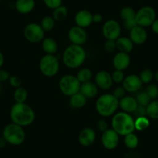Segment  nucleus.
<instances>
[{
  "label": "nucleus",
  "mask_w": 158,
  "mask_h": 158,
  "mask_svg": "<svg viewBox=\"0 0 158 158\" xmlns=\"http://www.w3.org/2000/svg\"><path fill=\"white\" fill-rule=\"evenodd\" d=\"M10 115L12 123L22 127L31 125L36 117L34 110L26 102L15 103L10 109Z\"/></svg>",
  "instance_id": "obj_1"
},
{
  "label": "nucleus",
  "mask_w": 158,
  "mask_h": 158,
  "mask_svg": "<svg viewBox=\"0 0 158 158\" xmlns=\"http://www.w3.org/2000/svg\"><path fill=\"white\" fill-rule=\"evenodd\" d=\"M86 59V51L82 46L71 44L64 51L62 61L67 68L70 69L78 68L85 63Z\"/></svg>",
  "instance_id": "obj_2"
},
{
  "label": "nucleus",
  "mask_w": 158,
  "mask_h": 158,
  "mask_svg": "<svg viewBox=\"0 0 158 158\" xmlns=\"http://www.w3.org/2000/svg\"><path fill=\"white\" fill-rule=\"evenodd\" d=\"M112 129L119 136H126L135 131V118L125 112H115L112 118Z\"/></svg>",
  "instance_id": "obj_3"
},
{
  "label": "nucleus",
  "mask_w": 158,
  "mask_h": 158,
  "mask_svg": "<svg viewBox=\"0 0 158 158\" xmlns=\"http://www.w3.org/2000/svg\"><path fill=\"white\" fill-rule=\"evenodd\" d=\"M118 108V99L112 94L106 93L100 95L95 102V109L101 116L113 115Z\"/></svg>",
  "instance_id": "obj_4"
},
{
  "label": "nucleus",
  "mask_w": 158,
  "mask_h": 158,
  "mask_svg": "<svg viewBox=\"0 0 158 158\" xmlns=\"http://www.w3.org/2000/svg\"><path fill=\"white\" fill-rule=\"evenodd\" d=\"M2 137L6 139L7 143L10 145L19 146L25 141V130L23 127L11 123L4 127Z\"/></svg>",
  "instance_id": "obj_5"
},
{
  "label": "nucleus",
  "mask_w": 158,
  "mask_h": 158,
  "mask_svg": "<svg viewBox=\"0 0 158 158\" xmlns=\"http://www.w3.org/2000/svg\"><path fill=\"white\" fill-rule=\"evenodd\" d=\"M39 69L43 75L52 77L57 75L60 70V62L54 54H45L39 62Z\"/></svg>",
  "instance_id": "obj_6"
},
{
  "label": "nucleus",
  "mask_w": 158,
  "mask_h": 158,
  "mask_svg": "<svg viewBox=\"0 0 158 158\" xmlns=\"http://www.w3.org/2000/svg\"><path fill=\"white\" fill-rule=\"evenodd\" d=\"M59 89L62 94L68 97L80 91L81 82L77 77L72 74H65L59 81Z\"/></svg>",
  "instance_id": "obj_7"
},
{
  "label": "nucleus",
  "mask_w": 158,
  "mask_h": 158,
  "mask_svg": "<svg viewBox=\"0 0 158 158\" xmlns=\"http://www.w3.org/2000/svg\"><path fill=\"white\" fill-rule=\"evenodd\" d=\"M23 36L30 43L37 44L42 42V40L44 39L45 32L40 24L36 23H30L24 27Z\"/></svg>",
  "instance_id": "obj_8"
},
{
  "label": "nucleus",
  "mask_w": 158,
  "mask_h": 158,
  "mask_svg": "<svg viewBox=\"0 0 158 158\" xmlns=\"http://www.w3.org/2000/svg\"><path fill=\"white\" fill-rule=\"evenodd\" d=\"M156 19V12L151 6H143L136 12L135 20L139 27H151L152 23Z\"/></svg>",
  "instance_id": "obj_9"
},
{
  "label": "nucleus",
  "mask_w": 158,
  "mask_h": 158,
  "mask_svg": "<svg viewBox=\"0 0 158 158\" xmlns=\"http://www.w3.org/2000/svg\"><path fill=\"white\" fill-rule=\"evenodd\" d=\"M102 33L106 40H116L122 34V27L119 23L115 19H109L104 23Z\"/></svg>",
  "instance_id": "obj_10"
},
{
  "label": "nucleus",
  "mask_w": 158,
  "mask_h": 158,
  "mask_svg": "<svg viewBox=\"0 0 158 158\" xmlns=\"http://www.w3.org/2000/svg\"><path fill=\"white\" fill-rule=\"evenodd\" d=\"M68 36L71 44L80 45V46L85 44L88 39V34L87 32L85 31V29L76 25L73 26L69 29Z\"/></svg>",
  "instance_id": "obj_11"
},
{
  "label": "nucleus",
  "mask_w": 158,
  "mask_h": 158,
  "mask_svg": "<svg viewBox=\"0 0 158 158\" xmlns=\"http://www.w3.org/2000/svg\"><path fill=\"white\" fill-rule=\"evenodd\" d=\"M101 142L105 149L112 150L119 143V135L112 129H108L102 134Z\"/></svg>",
  "instance_id": "obj_12"
},
{
  "label": "nucleus",
  "mask_w": 158,
  "mask_h": 158,
  "mask_svg": "<svg viewBox=\"0 0 158 158\" xmlns=\"http://www.w3.org/2000/svg\"><path fill=\"white\" fill-rule=\"evenodd\" d=\"M122 84V86L126 92L129 93H135L139 92L142 89L143 85L139 76L136 74H129L128 76L125 77Z\"/></svg>",
  "instance_id": "obj_13"
},
{
  "label": "nucleus",
  "mask_w": 158,
  "mask_h": 158,
  "mask_svg": "<svg viewBox=\"0 0 158 158\" xmlns=\"http://www.w3.org/2000/svg\"><path fill=\"white\" fill-rule=\"evenodd\" d=\"M95 83L98 89L104 91H108L112 87L113 81L112 75L107 71H99L95 76Z\"/></svg>",
  "instance_id": "obj_14"
},
{
  "label": "nucleus",
  "mask_w": 158,
  "mask_h": 158,
  "mask_svg": "<svg viewBox=\"0 0 158 158\" xmlns=\"http://www.w3.org/2000/svg\"><path fill=\"white\" fill-rule=\"evenodd\" d=\"M96 133L91 127H85L80 131L78 135V142L82 147H89L95 143Z\"/></svg>",
  "instance_id": "obj_15"
},
{
  "label": "nucleus",
  "mask_w": 158,
  "mask_h": 158,
  "mask_svg": "<svg viewBox=\"0 0 158 158\" xmlns=\"http://www.w3.org/2000/svg\"><path fill=\"white\" fill-rule=\"evenodd\" d=\"M92 16H93V14L90 11H89V10H80L74 16V23H75V25L84 29L90 27L93 23Z\"/></svg>",
  "instance_id": "obj_16"
},
{
  "label": "nucleus",
  "mask_w": 158,
  "mask_h": 158,
  "mask_svg": "<svg viewBox=\"0 0 158 158\" xmlns=\"http://www.w3.org/2000/svg\"><path fill=\"white\" fill-rule=\"evenodd\" d=\"M147 32L144 27L136 26L131 30H130V36L134 45H142L147 41Z\"/></svg>",
  "instance_id": "obj_17"
},
{
  "label": "nucleus",
  "mask_w": 158,
  "mask_h": 158,
  "mask_svg": "<svg viewBox=\"0 0 158 158\" xmlns=\"http://www.w3.org/2000/svg\"><path fill=\"white\" fill-rule=\"evenodd\" d=\"M131 62L129 54L123 52H118L115 54L112 58V65L115 70H119V71H125L126 69L129 68Z\"/></svg>",
  "instance_id": "obj_18"
},
{
  "label": "nucleus",
  "mask_w": 158,
  "mask_h": 158,
  "mask_svg": "<svg viewBox=\"0 0 158 158\" xmlns=\"http://www.w3.org/2000/svg\"><path fill=\"white\" fill-rule=\"evenodd\" d=\"M138 104L136 98L131 95H125L123 98L118 100V107L123 110V112L127 113H133L137 108Z\"/></svg>",
  "instance_id": "obj_19"
},
{
  "label": "nucleus",
  "mask_w": 158,
  "mask_h": 158,
  "mask_svg": "<svg viewBox=\"0 0 158 158\" xmlns=\"http://www.w3.org/2000/svg\"><path fill=\"white\" fill-rule=\"evenodd\" d=\"M87 99L89 98H94L97 96L98 93V88L95 85V82L92 81H88V82L81 83L80 91Z\"/></svg>",
  "instance_id": "obj_20"
},
{
  "label": "nucleus",
  "mask_w": 158,
  "mask_h": 158,
  "mask_svg": "<svg viewBox=\"0 0 158 158\" xmlns=\"http://www.w3.org/2000/svg\"><path fill=\"white\" fill-rule=\"evenodd\" d=\"M35 6V0H16L15 2V9L20 14H28L31 13Z\"/></svg>",
  "instance_id": "obj_21"
},
{
  "label": "nucleus",
  "mask_w": 158,
  "mask_h": 158,
  "mask_svg": "<svg viewBox=\"0 0 158 158\" xmlns=\"http://www.w3.org/2000/svg\"><path fill=\"white\" fill-rule=\"evenodd\" d=\"M116 49L118 52L130 54L134 48V44L133 43L130 37L127 36H120L115 40Z\"/></svg>",
  "instance_id": "obj_22"
},
{
  "label": "nucleus",
  "mask_w": 158,
  "mask_h": 158,
  "mask_svg": "<svg viewBox=\"0 0 158 158\" xmlns=\"http://www.w3.org/2000/svg\"><path fill=\"white\" fill-rule=\"evenodd\" d=\"M87 103V98L80 92L71 95L69 99V104L73 109H81Z\"/></svg>",
  "instance_id": "obj_23"
},
{
  "label": "nucleus",
  "mask_w": 158,
  "mask_h": 158,
  "mask_svg": "<svg viewBox=\"0 0 158 158\" xmlns=\"http://www.w3.org/2000/svg\"><path fill=\"white\" fill-rule=\"evenodd\" d=\"M57 44L54 39L51 37L44 38L42 40V49L46 54H55L57 51Z\"/></svg>",
  "instance_id": "obj_24"
},
{
  "label": "nucleus",
  "mask_w": 158,
  "mask_h": 158,
  "mask_svg": "<svg viewBox=\"0 0 158 158\" xmlns=\"http://www.w3.org/2000/svg\"><path fill=\"white\" fill-rule=\"evenodd\" d=\"M124 144L127 148L130 150L136 149L139 145V138L135 134L134 132L129 133L124 136Z\"/></svg>",
  "instance_id": "obj_25"
},
{
  "label": "nucleus",
  "mask_w": 158,
  "mask_h": 158,
  "mask_svg": "<svg viewBox=\"0 0 158 158\" xmlns=\"http://www.w3.org/2000/svg\"><path fill=\"white\" fill-rule=\"evenodd\" d=\"M78 81L81 83L90 81L92 77V71L89 68H82L79 70L76 75Z\"/></svg>",
  "instance_id": "obj_26"
},
{
  "label": "nucleus",
  "mask_w": 158,
  "mask_h": 158,
  "mask_svg": "<svg viewBox=\"0 0 158 158\" xmlns=\"http://www.w3.org/2000/svg\"><path fill=\"white\" fill-rule=\"evenodd\" d=\"M147 115L152 119H158V100H153L146 107Z\"/></svg>",
  "instance_id": "obj_27"
},
{
  "label": "nucleus",
  "mask_w": 158,
  "mask_h": 158,
  "mask_svg": "<svg viewBox=\"0 0 158 158\" xmlns=\"http://www.w3.org/2000/svg\"><path fill=\"white\" fill-rule=\"evenodd\" d=\"M28 97V92L27 89L23 87H19L15 89L14 93H13V98L15 102L17 103H24L26 102Z\"/></svg>",
  "instance_id": "obj_28"
},
{
  "label": "nucleus",
  "mask_w": 158,
  "mask_h": 158,
  "mask_svg": "<svg viewBox=\"0 0 158 158\" xmlns=\"http://www.w3.org/2000/svg\"><path fill=\"white\" fill-rule=\"evenodd\" d=\"M68 10L64 6H60L53 10L52 16L55 21H62L68 16Z\"/></svg>",
  "instance_id": "obj_29"
},
{
  "label": "nucleus",
  "mask_w": 158,
  "mask_h": 158,
  "mask_svg": "<svg viewBox=\"0 0 158 158\" xmlns=\"http://www.w3.org/2000/svg\"><path fill=\"white\" fill-rule=\"evenodd\" d=\"M55 22L53 16H46L41 19L40 25L41 26L44 32H51L55 27Z\"/></svg>",
  "instance_id": "obj_30"
},
{
  "label": "nucleus",
  "mask_w": 158,
  "mask_h": 158,
  "mask_svg": "<svg viewBox=\"0 0 158 158\" xmlns=\"http://www.w3.org/2000/svg\"><path fill=\"white\" fill-rule=\"evenodd\" d=\"M150 126V120L147 116L138 117L135 118V130L143 131Z\"/></svg>",
  "instance_id": "obj_31"
},
{
  "label": "nucleus",
  "mask_w": 158,
  "mask_h": 158,
  "mask_svg": "<svg viewBox=\"0 0 158 158\" xmlns=\"http://www.w3.org/2000/svg\"><path fill=\"white\" fill-rule=\"evenodd\" d=\"M120 15L121 19L123 21H127L130 20V19H135V16H136V11L134 9L132 8L130 6H125L120 10Z\"/></svg>",
  "instance_id": "obj_32"
},
{
  "label": "nucleus",
  "mask_w": 158,
  "mask_h": 158,
  "mask_svg": "<svg viewBox=\"0 0 158 158\" xmlns=\"http://www.w3.org/2000/svg\"><path fill=\"white\" fill-rule=\"evenodd\" d=\"M139 77L143 84L148 85L153 81V77H154V74L150 69H144L141 71Z\"/></svg>",
  "instance_id": "obj_33"
},
{
  "label": "nucleus",
  "mask_w": 158,
  "mask_h": 158,
  "mask_svg": "<svg viewBox=\"0 0 158 158\" xmlns=\"http://www.w3.org/2000/svg\"><path fill=\"white\" fill-rule=\"evenodd\" d=\"M135 98H136V102H137V104L139 106H145V107H147L149 103L151 102L150 96L147 95V93L146 92H138Z\"/></svg>",
  "instance_id": "obj_34"
},
{
  "label": "nucleus",
  "mask_w": 158,
  "mask_h": 158,
  "mask_svg": "<svg viewBox=\"0 0 158 158\" xmlns=\"http://www.w3.org/2000/svg\"><path fill=\"white\" fill-rule=\"evenodd\" d=\"M145 92L150 96V99L155 100L158 97V86L155 84H148Z\"/></svg>",
  "instance_id": "obj_35"
},
{
  "label": "nucleus",
  "mask_w": 158,
  "mask_h": 158,
  "mask_svg": "<svg viewBox=\"0 0 158 158\" xmlns=\"http://www.w3.org/2000/svg\"><path fill=\"white\" fill-rule=\"evenodd\" d=\"M111 75H112L113 83H116V84H121V83H123L124 78H125V75H124L123 71H119V70L115 69L112 71Z\"/></svg>",
  "instance_id": "obj_36"
},
{
  "label": "nucleus",
  "mask_w": 158,
  "mask_h": 158,
  "mask_svg": "<svg viewBox=\"0 0 158 158\" xmlns=\"http://www.w3.org/2000/svg\"><path fill=\"white\" fill-rule=\"evenodd\" d=\"M44 3L50 10H55L57 7L62 6L63 0H43Z\"/></svg>",
  "instance_id": "obj_37"
},
{
  "label": "nucleus",
  "mask_w": 158,
  "mask_h": 158,
  "mask_svg": "<svg viewBox=\"0 0 158 158\" xmlns=\"http://www.w3.org/2000/svg\"><path fill=\"white\" fill-rule=\"evenodd\" d=\"M104 50L107 53H112L116 50V43L115 40H106L104 43Z\"/></svg>",
  "instance_id": "obj_38"
},
{
  "label": "nucleus",
  "mask_w": 158,
  "mask_h": 158,
  "mask_svg": "<svg viewBox=\"0 0 158 158\" xmlns=\"http://www.w3.org/2000/svg\"><path fill=\"white\" fill-rule=\"evenodd\" d=\"M126 91L125 89H123V86H118V87H116L115 89H114L113 92H112V95L117 98V99H121L122 98H123L126 95Z\"/></svg>",
  "instance_id": "obj_39"
},
{
  "label": "nucleus",
  "mask_w": 158,
  "mask_h": 158,
  "mask_svg": "<svg viewBox=\"0 0 158 158\" xmlns=\"http://www.w3.org/2000/svg\"><path fill=\"white\" fill-rule=\"evenodd\" d=\"M133 114L134 115L135 118H138V117L147 116V109H146L145 106H139V105H138L137 108H136V110L133 112Z\"/></svg>",
  "instance_id": "obj_40"
},
{
  "label": "nucleus",
  "mask_w": 158,
  "mask_h": 158,
  "mask_svg": "<svg viewBox=\"0 0 158 158\" xmlns=\"http://www.w3.org/2000/svg\"><path fill=\"white\" fill-rule=\"evenodd\" d=\"M9 83L12 87L15 88V89L21 87V85H22V81H21L20 79L17 76L15 75L10 76V79H9Z\"/></svg>",
  "instance_id": "obj_41"
},
{
  "label": "nucleus",
  "mask_w": 158,
  "mask_h": 158,
  "mask_svg": "<svg viewBox=\"0 0 158 158\" xmlns=\"http://www.w3.org/2000/svg\"><path fill=\"white\" fill-rule=\"evenodd\" d=\"M10 77V74L8 71L0 68V83H1V84L5 82V81H9Z\"/></svg>",
  "instance_id": "obj_42"
},
{
  "label": "nucleus",
  "mask_w": 158,
  "mask_h": 158,
  "mask_svg": "<svg viewBox=\"0 0 158 158\" xmlns=\"http://www.w3.org/2000/svg\"><path fill=\"white\" fill-rule=\"evenodd\" d=\"M96 127L98 128V130H99L100 132L103 133V132L106 131V130L109 129V126H108L107 122L104 119H99V120L97 122Z\"/></svg>",
  "instance_id": "obj_43"
},
{
  "label": "nucleus",
  "mask_w": 158,
  "mask_h": 158,
  "mask_svg": "<svg viewBox=\"0 0 158 158\" xmlns=\"http://www.w3.org/2000/svg\"><path fill=\"white\" fill-rule=\"evenodd\" d=\"M136 26H137V24H136V20H135V19L123 21V27L126 29V30H128V31L131 30L132 29H133V27H136Z\"/></svg>",
  "instance_id": "obj_44"
},
{
  "label": "nucleus",
  "mask_w": 158,
  "mask_h": 158,
  "mask_svg": "<svg viewBox=\"0 0 158 158\" xmlns=\"http://www.w3.org/2000/svg\"><path fill=\"white\" fill-rule=\"evenodd\" d=\"M103 19V16H102L100 13H95V14H93V16H92V21H93V23H101Z\"/></svg>",
  "instance_id": "obj_45"
},
{
  "label": "nucleus",
  "mask_w": 158,
  "mask_h": 158,
  "mask_svg": "<svg viewBox=\"0 0 158 158\" xmlns=\"http://www.w3.org/2000/svg\"><path fill=\"white\" fill-rule=\"evenodd\" d=\"M151 28L153 33H155L156 34L158 35V19H155L154 22L152 23Z\"/></svg>",
  "instance_id": "obj_46"
},
{
  "label": "nucleus",
  "mask_w": 158,
  "mask_h": 158,
  "mask_svg": "<svg viewBox=\"0 0 158 158\" xmlns=\"http://www.w3.org/2000/svg\"><path fill=\"white\" fill-rule=\"evenodd\" d=\"M7 142L3 137H0V149H2L6 146Z\"/></svg>",
  "instance_id": "obj_47"
},
{
  "label": "nucleus",
  "mask_w": 158,
  "mask_h": 158,
  "mask_svg": "<svg viewBox=\"0 0 158 158\" xmlns=\"http://www.w3.org/2000/svg\"><path fill=\"white\" fill-rule=\"evenodd\" d=\"M5 62V57H4L3 54L0 51V68H2V65L4 64Z\"/></svg>",
  "instance_id": "obj_48"
},
{
  "label": "nucleus",
  "mask_w": 158,
  "mask_h": 158,
  "mask_svg": "<svg viewBox=\"0 0 158 158\" xmlns=\"http://www.w3.org/2000/svg\"><path fill=\"white\" fill-rule=\"evenodd\" d=\"M154 79H155V80H156V82L158 83V71L155 72V74H154Z\"/></svg>",
  "instance_id": "obj_49"
},
{
  "label": "nucleus",
  "mask_w": 158,
  "mask_h": 158,
  "mask_svg": "<svg viewBox=\"0 0 158 158\" xmlns=\"http://www.w3.org/2000/svg\"><path fill=\"white\" fill-rule=\"evenodd\" d=\"M2 91V84L0 83V94H1Z\"/></svg>",
  "instance_id": "obj_50"
},
{
  "label": "nucleus",
  "mask_w": 158,
  "mask_h": 158,
  "mask_svg": "<svg viewBox=\"0 0 158 158\" xmlns=\"http://www.w3.org/2000/svg\"><path fill=\"white\" fill-rule=\"evenodd\" d=\"M1 1H2V0H0V4H1Z\"/></svg>",
  "instance_id": "obj_51"
}]
</instances>
